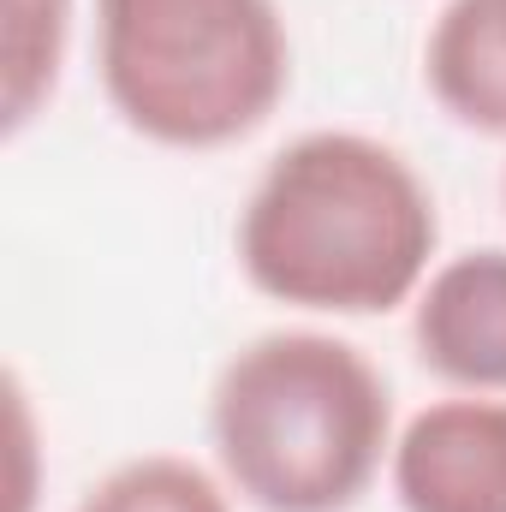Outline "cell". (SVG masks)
Instances as JSON below:
<instances>
[{
  "mask_svg": "<svg viewBox=\"0 0 506 512\" xmlns=\"http://www.w3.org/2000/svg\"><path fill=\"white\" fill-rule=\"evenodd\" d=\"M108 108L161 149H227L280 108L292 42L274 0H96Z\"/></svg>",
  "mask_w": 506,
  "mask_h": 512,
  "instance_id": "cell-3",
  "label": "cell"
},
{
  "mask_svg": "<svg viewBox=\"0 0 506 512\" xmlns=\"http://www.w3.org/2000/svg\"><path fill=\"white\" fill-rule=\"evenodd\" d=\"M501 191H506V179H501Z\"/></svg>",
  "mask_w": 506,
  "mask_h": 512,
  "instance_id": "cell-9",
  "label": "cell"
},
{
  "mask_svg": "<svg viewBox=\"0 0 506 512\" xmlns=\"http://www.w3.org/2000/svg\"><path fill=\"white\" fill-rule=\"evenodd\" d=\"M399 512H506V399L453 393L423 405L387 453Z\"/></svg>",
  "mask_w": 506,
  "mask_h": 512,
  "instance_id": "cell-4",
  "label": "cell"
},
{
  "mask_svg": "<svg viewBox=\"0 0 506 512\" xmlns=\"http://www.w3.org/2000/svg\"><path fill=\"white\" fill-rule=\"evenodd\" d=\"M423 84L447 120L506 137V0H447L423 42Z\"/></svg>",
  "mask_w": 506,
  "mask_h": 512,
  "instance_id": "cell-6",
  "label": "cell"
},
{
  "mask_svg": "<svg viewBox=\"0 0 506 512\" xmlns=\"http://www.w3.org/2000/svg\"><path fill=\"white\" fill-rule=\"evenodd\" d=\"M441 245L417 167L364 131H304L239 209V268L262 298L316 316H387L411 304Z\"/></svg>",
  "mask_w": 506,
  "mask_h": 512,
  "instance_id": "cell-1",
  "label": "cell"
},
{
  "mask_svg": "<svg viewBox=\"0 0 506 512\" xmlns=\"http://www.w3.org/2000/svg\"><path fill=\"white\" fill-rule=\"evenodd\" d=\"M78 512H233V489L179 453H143L114 465Z\"/></svg>",
  "mask_w": 506,
  "mask_h": 512,
  "instance_id": "cell-8",
  "label": "cell"
},
{
  "mask_svg": "<svg viewBox=\"0 0 506 512\" xmlns=\"http://www.w3.org/2000/svg\"><path fill=\"white\" fill-rule=\"evenodd\" d=\"M411 340L429 376L459 393H506V251H459L411 298Z\"/></svg>",
  "mask_w": 506,
  "mask_h": 512,
  "instance_id": "cell-5",
  "label": "cell"
},
{
  "mask_svg": "<svg viewBox=\"0 0 506 512\" xmlns=\"http://www.w3.org/2000/svg\"><path fill=\"white\" fill-rule=\"evenodd\" d=\"M209 441L245 507L346 512L393 453V399L352 340L274 328L215 376Z\"/></svg>",
  "mask_w": 506,
  "mask_h": 512,
  "instance_id": "cell-2",
  "label": "cell"
},
{
  "mask_svg": "<svg viewBox=\"0 0 506 512\" xmlns=\"http://www.w3.org/2000/svg\"><path fill=\"white\" fill-rule=\"evenodd\" d=\"M66 42H72V0H0V120H6V137H18L54 102Z\"/></svg>",
  "mask_w": 506,
  "mask_h": 512,
  "instance_id": "cell-7",
  "label": "cell"
}]
</instances>
